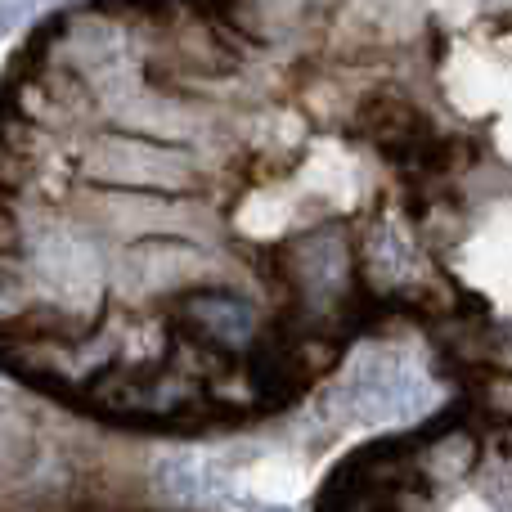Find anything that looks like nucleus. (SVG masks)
Wrapping results in <instances>:
<instances>
[{"instance_id": "nucleus-1", "label": "nucleus", "mask_w": 512, "mask_h": 512, "mask_svg": "<svg viewBox=\"0 0 512 512\" xmlns=\"http://www.w3.org/2000/svg\"><path fill=\"white\" fill-rule=\"evenodd\" d=\"M176 324L216 351H243L252 342V310L230 292H189L176 301Z\"/></svg>"}]
</instances>
